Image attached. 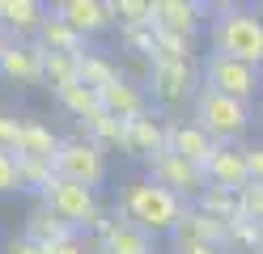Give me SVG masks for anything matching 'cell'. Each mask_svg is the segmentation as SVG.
I'll return each mask as SVG.
<instances>
[{"label": "cell", "instance_id": "6da1fadb", "mask_svg": "<svg viewBox=\"0 0 263 254\" xmlns=\"http://www.w3.org/2000/svg\"><path fill=\"white\" fill-rule=\"evenodd\" d=\"M183 212H187V203L178 199L174 191L157 186L149 174L132 178L123 191H119V216L127 220V225H136L140 233H149V237H166V233L174 237Z\"/></svg>", "mask_w": 263, "mask_h": 254}, {"label": "cell", "instance_id": "7a4b0ae2", "mask_svg": "<svg viewBox=\"0 0 263 254\" xmlns=\"http://www.w3.org/2000/svg\"><path fill=\"white\" fill-rule=\"evenodd\" d=\"M208 51L263 68V17L246 5H212Z\"/></svg>", "mask_w": 263, "mask_h": 254}, {"label": "cell", "instance_id": "3957f363", "mask_svg": "<svg viewBox=\"0 0 263 254\" xmlns=\"http://www.w3.org/2000/svg\"><path fill=\"white\" fill-rule=\"evenodd\" d=\"M191 119L217 144H238L255 123V106L251 102H238V97H225V93H212V89H200V97L191 106Z\"/></svg>", "mask_w": 263, "mask_h": 254}, {"label": "cell", "instance_id": "277c9868", "mask_svg": "<svg viewBox=\"0 0 263 254\" xmlns=\"http://www.w3.org/2000/svg\"><path fill=\"white\" fill-rule=\"evenodd\" d=\"M200 85L212 89V93H225V97H238V102H251L255 106V97L263 93V68L208 51L200 60Z\"/></svg>", "mask_w": 263, "mask_h": 254}, {"label": "cell", "instance_id": "5b68a950", "mask_svg": "<svg viewBox=\"0 0 263 254\" xmlns=\"http://www.w3.org/2000/svg\"><path fill=\"white\" fill-rule=\"evenodd\" d=\"M39 203H47V208H51L77 237H81V233H93V225L102 220L98 191H89V186H77V182H64L60 174H55V182L47 186V195H43Z\"/></svg>", "mask_w": 263, "mask_h": 254}, {"label": "cell", "instance_id": "8992f818", "mask_svg": "<svg viewBox=\"0 0 263 254\" xmlns=\"http://www.w3.org/2000/svg\"><path fill=\"white\" fill-rule=\"evenodd\" d=\"M55 174L64 182L98 191V186L106 182V152L98 148L89 135H64V144L55 152Z\"/></svg>", "mask_w": 263, "mask_h": 254}, {"label": "cell", "instance_id": "52a82bcc", "mask_svg": "<svg viewBox=\"0 0 263 254\" xmlns=\"http://www.w3.org/2000/svg\"><path fill=\"white\" fill-rule=\"evenodd\" d=\"M149 102L161 110H174V106H183V102H191L195 106V97H200V72H195V64H174V60H157L153 64V76H149Z\"/></svg>", "mask_w": 263, "mask_h": 254}, {"label": "cell", "instance_id": "ba28073f", "mask_svg": "<svg viewBox=\"0 0 263 254\" xmlns=\"http://www.w3.org/2000/svg\"><path fill=\"white\" fill-rule=\"evenodd\" d=\"M149 178L166 191H174L183 203H195L208 191V174L200 165H191L187 157H178V152H161L157 161H149Z\"/></svg>", "mask_w": 263, "mask_h": 254}, {"label": "cell", "instance_id": "9c48e42d", "mask_svg": "<svg viewBox=\"0 0 263 254\" xmlns=\"http://www.w3.org/2000/svg\"><path fill=\"white\" fill-rule=\"evenodd\" d=\"M0 76H5L9 85H22V89L47 85V51L34 38H13L9 51H5V60H0Z\"/></svg>", "mask_w": 263, "mask_h": 254}, {"label": "cell", "instance_id": "30bf717a", "mask_svg": "<svg viewBox=\"0 0 263 254\" xmlns=\"http://www.w3.org/2000/svg\"><path fill=\"white\" fill-rule=\"evenodd\" d=\"M93 254H153V237L140 233L136 225H127L123 216H102L93 225Z\"/></svg>", "mask_w": 263, "mask_h": 254}, {"label": "cell", "instance_id": "8fae6325", "mask_svg": "<svg viewBox=\"0 0 263 254\" xmlns=\"http://www.w3.org/2000/svg\"><path fill=\"white\" fill-rule=\"evenodd\" d=\"M212 22V5H200V0H157V17L153 26L178 34V38H195L200 30H208Z\"/></svg>", "mask_w": 263, "mask_h": 254}, {"label": "cell", "instance_id": "7c38bea8", "mask_svg": "<svg viewBox=\"0 0 263 254\" xmlns=\"http://www.w3.org/2000/svg\"><path fill=\"white\" fill-rule=\"evenodd\" d=\"M174 246H217V250H229V225L217 216H208L204 208L187 203L183 220L174 229Z\"/></svg>", "mask_w": 263, "mask_h": 254}, {"label": "cell", "instance_id": "4fadbf2b", "mask_svg": "<svg viewBox=\"0 0 263 254\" xmlns=\"http://www.w3.org/2000/svg\"><path fill=\"white\" fill-rule=\"evenodd\" d=\"M208 186H225V191H246L251 186V165H246V144H217L212 161L204 165Z\"/></svg>", "mask_w": 263, "mask_h": 254}, {"label": "cell", "instance_id": "5bb4252c", "mask_svg": "<svg viewBox=\"0 0 263 254\" xmlns=\"http://www.w3.org/2000/svg\"><path fill=\"white\" fill-rule=\"evenodd\" d=\"M55 13L68 22L81 38H93L115 26V13H110V0H60Z\"/></svg>", "mask_w": 263, "mask_h": 254}, {"label": "cell", "instance_id": "9a60e30c", "mask_svg": "<svg viewBox=\"0 0 263 254\" xmlns=\"http://www.w3.org/2000/svg\"><path fill=\"white\" fill-rule=\"evenodd\" d=\"M170 152H178V157H187L191 165H208L212 152H217V140L195 123V119H170Z\"/></svg>", "mask_w": 263, "mask_h": 254}, {"label": "cell", "instance_id": "2e32d148", "mask_svg": "<svg viewBox=\"0 0 263 254\" xmlns=\"http://www.w3.org/2000/svg\"><path fill=\"white\" fill-rule=\"evenodd\" d=\"M102 110L115 114V119H123V123H136V119H144L153 110V102H149V89L136 81H115L110 89H102Z\"/></svg>", "mask_w": 263, "mask_h": 254}, {"label": "cell", "instance_id": "e0dca14e", "mask_svg": "<svg viewBox=\"0 0 263 254\" xmlns=\"http://www.w3.org/2000/svg\"><path fill=\"white\" fill-rule=\"evenodd\" d=\"M47 17H51V9L39 0H0V30L9 38H39Z\"/></svg>", "mask_w": 263, "mask_h": 254}, {"label": "cell", "instance_id": "ac0fdd59", "mask_svg": "<svg viewBox=\"0 0 263 254\" xmlns=\"http://www.w3.org/2000/svg\"><path fill=\"white\" fill-rule=\"evenodd\" d=\"M161 152H170V119L161 114H144L132 123V157H144V161H157Z\"/></svg>", "mask_w": 263, "mask_h": 254}, {"label": "cell", "instance_id": "d6986e66", "mask_svg": "<svg viewBox=\"0 0 263 254\" xmlns=\"http://www.w3.org/2000/svg\"><path fill=\"white\" fill-rule=\"evenodd\" d=\"M22 233L30 237V242H39L43 250H55V246H64V242H72V229L64 225V220L47 208V203H34V208L26 212V225H22Z\"/></svg>", "mask_w": 263, "mask_h": 254}, {"label": "cell", "instance_id": "ffe728a7", "mask_svg": "<svg viewBox=\"0 0 263 254\" xmlns=\"http://www.w3.org/2000/svg\"><path fill=\"white\" fill-rule=\"evenodd\" d=\"M85 135L102 148V152H132V123H123V119L115 114H98L93 123H85Z\"/></svg>", "mask_w": 263, "mask_h": 254}, {"label": "cell", "instance_id": "44dd1931", "mask_svg": "<svg viewBox=\"0 0 263 254\" xmlns=\"http://www.w3.org/2000/svg\"><path fill=\"white\" fill-rule=\"evenodd\" d=\"M60 144H64V135H55L47 123H39V119H26L17 157H30V161H51V165H55V152H60Z\"/></svg>", "mask_w": 263, "mask_h": 254}, {"label": "cell", "instance_id": "7402d4cb", "mask_svg": "<svg viewBox=\"0 0 263 254\" xmlns=\"http://www.w3.org/2000/svg\"><path fill=\"white\" fill-rule=\"evenodd\" d=\"M55 102H60V110H68L81 127H85V123H93V119L102 114V93H98V89H89L85 81L68 85V89H60V93H55Z\"/></svg>", "mask_w": 263, "mask_h": 254}, {"label": "cell", "instance_id": "603a6c76", "mask_svg": "<svg viewBox=\"0 0 263 254\" xmlns=\"http://www.w3.org/2000/svg\"><path fill=\"white\" fill-rule=\"evenodd\" d=\"M43 51H64V55H85V38L64 22V17L51 9V17L43 22V30H39V38H34Z\"/></svg>", "mask_w": 263, "mask_h": 254}, {"label": "cell", "instance_id": "cb8c5ba5", "mask_svg": "<svg viewBox=\"0 0 263 254\" xmlns=\"http://www.w3.org/2000/svg\"><path fill=\"white\" fill-rule=\"evenodd\" d=\"M81 81L102 93V89H110L115 81H123V68H119V60L102 55V51H85V55H81Z\"/></svg>", "mask_w": 263, "mask_h": 254}, {"label": "cell", "instance_id": "d4e9b609", "mask_svg": "<svg viewBox=\"0 0 263 254\" xmlns=\"http://www.w3.org/2000/svg\"><path fill=\"white\" fill-rule=\"evenodd\" d=\"M195 208H204L208 216H217V220H238L242 216V195L238 191H225V186H208V191L195 199Z\"/></svg>", "mask_w": 263, "mask_h": 254}, {"label": "cell", "instance_id": "484cf974", "mask_svg": "<svg viewBox=\"0 0 263 254\" xmlns=\"http://www.w3.org/2000/svg\"><path fill=\"white\" fill-rule=\"evenodd\" d=\"M81 81V55H64V51H47V89L60 93Z\"/></svg>", "mask_w": 263, "mask_h": 254}, {"label": "cell", "instance_id": "4316f807", "mask_svg": "<svg viewBox=\"0 0 263 254\" xmlns=\"http://www.w3.org/2000/svg\"><path fill=\"white\" fill-rule=\"evenodd\" d=\"M229 254H263V225H255L246 212L229 220Z\"/></svg>", "mask_w": 263, "mask_h": 254}, {"label": "cell", "instance_id": "83f0119b", "mask_svg": "<svg viewBox=\"0 0 263 254\" xmlns=\"http://www.w3.org/2000/svg\"><path fill=\"white\" fill-rule=\"evenodd\" d=\"M17 178H22V191L30 195H47V186L55 182V165L51 161H30V157H17Z\"/></svg>", "mask_w": 263, "mask_h": 254}, {"label": "cell", "instance_id": "f1b7e54d", "mask_svg": "<svg viewBox=\"0 0 263 254\" xmlns=\"http://www.w3.org/2000/svg\"><path fill=\"white\" fill-rule=\"evenodd\" d=\"M110 13H115V22H119V30H127V26H153L157 0H110Z\"/></svg>", "mask_w": 263, "mask_h": 254}, {"label": "cell", "instance_id": "f546056e", "mask_svg": "<svg viewBox=\"0 0 263 254\" xmlns=\"http://www.w3.org/2000/svg\"><path fill=\"white\" fill-rule=\"evenodd\" d=\"M22 127H26V119H17L13 110H0V152H13V157H17Z\"/></svg>", "mask_w": 263, "mask_h": 254}, {"label": "cell", "instance_id": "4dcf8cb0", "mask_svg": "<svg viewBox=\"0 0 263 254\" xmlns=\"http://www.w3.org/2000/svg\"><path fill=\"white\" fill-rule=\"evenodd\" d=\"M13 191H22L17 157H13V152H0V195H13Z\"/></svg>", "mask_w": 263, "mask_h": 254}, {"label": "cell", "instance_id": "1f68e13d", "mask_svg": "<svg viewBox=\"0 0 263 254\" xmlns=\"http://www.w3.org/2000/svg\"><path fill=\"white\" fill-rule=\"evenodd\" d=\"M242 212L251 216L255 225H263V186H259V182H251V186L242 191Z\"/></svg>", "mask_w": 263, "mask_h": 254}, {"label": "cell", "instance_id": "d6a6232c", "mask_svg": "<svg viewBox=\"0 0 263 254\" xmlns=\"http://www.w3.org/2000/svg\"><path fill=\"white\" fill-rule=\"evenodd\" d=\"M5 254H47V250L39 242H30L26 233H17V237H9V242H5Z\"/></svg>", "mask_w": 263, "mask_h": 254}, {"label": "cell", "instance_id": "836d02e7", "mask_svg": "<svg viewBox=\"0 0 263 254\" xmlns=\"http://www.w3.org/2000/svg\"><path fill=\"white\" fill-rule=\"evenodd\" d=\"M246 165H251V182L263 186V144H246Z\"/></svg>", "mask_w": 263, "mask_h": 254}, {"label": "cell", "instance_id": "e575fe53", "mask_svg": "<svg viewBox=\"0 0 263 254\" xmlns=\"http://www.w3.org/2000/svg\"><path fill=\"white\" fill-rule=\"evenodd\" d=\"M47 254H93V242L89 237H72V242H64V246L47 250Z\"/></svg>", "mask_w": 263, "mask_h": 254}, {"label": "cell", "instance_id": "d590c367", "mask_svg": "<svg viewBox=\"0 0 263 254\" xmlns=\"http://www.w3.org/2000/svg\"><path fill=\"white\" fill-rule=\"evenodd\" d=\"M170 254H229V250H217V246H174Z\"/></svg>", "mask_w": 263, "mask_h": 254}, {"label": "cell", "instance_id": "8d00e7d4", "mask_svg": "<svg viewBox=\"0 0 263 254\" xmlns=\"http://www.w3.org/2000/svg\"><path fill=\"white\" fill-rule=\"evenodd\" d=\"M9 43H13V38H9L5 30H0V60H5V51H9Z\"/></svg>", "mask_w": 263, "mask_h": 254}, {"label": "cell", "instance_id": "74e56055", "mask_svg": "<svg viewBox=\"0 0 263 254\" xmlns=\"http://www.w3.org/2000/svg\"><path fill=\"white\" fill-rule=\"evenodd\" d=\"M259 123H263V106H259Z\"/></svg>", "mask_w": 263, "mask_h": 254}]
</instances>
